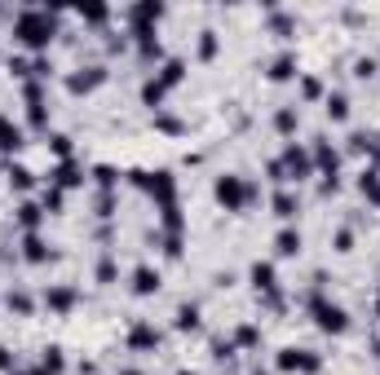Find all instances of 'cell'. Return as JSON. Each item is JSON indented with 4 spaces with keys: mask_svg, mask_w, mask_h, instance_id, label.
Here are the masks:
<instances>
[{
    "mask_svg": "<svg viewBox=\"0 0 380 375\" xmlns=\"http://www.w3.org/2000/svg\"><path fill=\"white\" fill-rule=\"evenodd\" d=\"M40 221H44V208H40L36 199H23V203H18V225H23L27 234H36Z\"/></svg>",
    "mask_w": 380,
    "mask_h": 375,
    "instance_id": "cell-18",
    "label": "cell"
},
{
    "mask_svg": "<svg viewBox=\"0 0 380 375\" xmlns=\"http://www.w3.org/2000/svg\"><path fill=\"white\" fill-rule=\"evenodd\" d=\"M376 314H380V296H376Z\"/></svg>",
    "mask_w": 380,
    "mask_h": 375,
    "instance_id": "cell-52",
    "label": "cell"
},
{
    "mask_svg": "<svg viewBox=\"0 0 380 375\" xmlns=\"http://www.w3.org/2000/svg\"><path fill=\"white\" fill-rule=\"evenodd\" d=\"M128 349H133V353H155L159 349L155 322H133V327H128Z\"/></svg>",
    "mask_w": 380,
    "mask_h": 375,
    "instance_id": "cell-8",
    "label": "cell"
},
{
    "mask_svg": "<svg viewBox=\"0 0 380 375\" xmlns=\"http://www.w3.org/2000/svg\"><path fill=\"white\" fill-rule=\"evenodd\" d=\"M358 190H362V199H367L372 208H380V172L376 168H367V172L358 177Z\"/></svg>",
    "mask_w": 380,
    "mask_h": 375,
    "instance_id": "cell-22",
    "label": "cell"
},
{
    "mask_svg": "<svg viewBox=\"0 0 380 375\" xmlns=\"http://www.w3.org/2000/svg\"><path fill=\"white\" fill-rule=\"evenodd\" d=\"M13 375H40V371H13Z\"/></svg>",
    "mask_w": 380,
    "mask_h": 375,
    "instance_id": "cell-49",
    "label": "cell"
},
{
    "mask_svg": "<svg viewBox=\"0 0 380 375\" xmlns=\"http://www.w3.org/2000/svg\"><path fill=\"white\" fill-rule=\"evenodd\" d=\"M270 208H274V217H278V221H296V212H301V199H296L292 190H274Z\"/></svg>",
    "mask_w": 380,
    "mask_h": 375,
    "instance_id": "cell-15",
    "label": "cell"
},
{
    "mask_svg": "<svg viewBox=\"0 0 380 375\" xmlns=\"http://www.w3.org/2000/svg\"><path fill=\"white\" fill-rule=\"evenodd\" d=\"M93 177H97V186H102V190H115V182H120V172H115L111 164H97Z\"/></svg>",
    "mask_w": 380,
    "mask_h": 375,
    "instance_id": "cell-31",
    "label": "cell"
},
{
    "mask_svg": "<svg viewBox=\"0 0 380 375\" xmlns=\"http://www.w3.org/2000/svg\"><path fill=\"white\" fill-rule=\"evenodd\" d=\"M274 367L283 371V375H319L323 371V357L314 353V349H283Z\"/></svg>",
    "mask_w": 380,
    "mask_h": 375,
    "instance_id": "cell-5",
    "label": "cell"
},
{
    "mask_svg": "<svg viewBox=\"0 0 380 375\" xmlns=\"http://www.w3.org/2000/svg\"><path fill=\"white\" fill-rule=\"evenodd\" d=\"M102 80H106V71H102V67H85V71H75V75L67 80V89L80 97V93H93L97 84H102Z\"/></svg>",
    "mask_w": 380,
    "mask_h": 375,
    "instance_id": "cell-9",
    "label": "cell"
},
{
    "mask_svg": "<svg viewBox=\"0 0 380 375\" xmlns=\"http://www.w3.org/2000/svg\"><path fill=\"white\" fill-rule=\"evenodd\" d=\"M181 80H186V62H181V58H168V62L159 67V84H164V89H177Z\"/></svg>",
    "mask_w": 380,
    "mask_h": 375,
    "instance_id": "cell-21",
    "label": "cell"
},
{
    "mask_svg": "<svg viewBox=\"0 0 380 375\" xmlns=\"http://www.w3.org/2000/svg\"><path fill=\"white\" fill-rule=\"evenodd\" d=\"M278 168H283V182H305V177L314 172V159H309L305 146L288 141V146H283V155H278Z\"/></svg>",
    "mask_w": 380,
    "mask_h": 375,
    "instance_id": "cell-6",
    "label": "cell"
},
{
    "mask_svg": "<svg viewBox=\"0 0 380 375\" xmlns=\"http://www.w3.org/2000/svg\"><path fill=\"white\" fill-rule=\"evenodd\" d=\"M75 300H80V291H75V287H49V291H44V305L54 309V314H67Z\"/></svg>",
    "mask_w": 380,
    "mask_h": 375,
    "instance_id": "cell-17",
    "label": "cell"
},
{
    "mask_svg": "<svg viewBox=\"0 0 380 375\" xmlns=\"http://www.w3.org/2000/svg\"><path fill=\"white\" fill-rule=\"evenodd\" d=\"M261 345V327H252V322H243V327L235 331V349H257Z\"/></svg>",
    "mask_w": 380,
    "mask_h": 375,
    "instance_id": "cell-29",
    "label": "cell"
},
{
    "mask_svg": "<svg viewBox=\"0 0 380 375\" xmlns=\"http://www.w3.org/2000/svg\"><path fill=\"white\" fill-rule=\"evenodd\" d=\"M247 279H252V287H257V291H266V296H274V287H278V279H274V265H270V260H257V265L247 269Z\"/></svg>",
    "mask_w": 380,
    "mask_h": 375,
    "instance_id": "cell-14",
    "label": "cell"
},
{
    "mask_svg": "<svg viewBox=\"0 0 380 375\" xmlns=\"http://www.w3.org/2000/svg\"><path fill=\"white\" fill-rule=\"evenodd\" d=\"M128 177H133V186H137V190H146L159 208H164V203H177V182H173V172H168V168H155V172L133 168Z\"/></svg>",
    "mask_w": 380,
    "mask_h": 375,
    "instance_id": "cell-3",
    "label": "cell"
},
{
    "mask_svg": "<svg viewBox=\"0 0 380 375\" xmlns=\"http://www.w3.org/2000/svg\"><path fill=\"white\" fill-rule=\"evenodd\" d=\"M200 58H217V31H200Z\"/></svg>",
    "mask_w": 380,
    "mask_h": 375,
    "instance_id": "cell-35",
    "label": "cell"
},
{
    "mask_svg": "<svg viewBox=\"0 0 380 375\" xmlns=\"http://www.w3.org/2000/svg\"><path fill=\"white\" fill-rule=\"evenodd\" d=\"M23 128L18 124H13L9 115H0V151H5V155H13V151H23Z\"/></svg>",
    "mask_w": 380,
    "mask_h": 375,
    "instance_id": "cell-16",
    "label": "cell"
},
{
    "mask_svg": "<svg viewBox=\"0 0 380 375\" xmlns=\"http://www.w3.org/2000/svg\"><path fill=\"white\" fill-rule=\"evenodd\" d=\"M97 283H115V260L111 256L97 260Z\"/></svg>",
    "mask_w": 380,
    "mask_h": 375,
    "instance_id": "cell-41",
    "label": "cell"
},
{
    "mask_svg": "<svg viewBox=\"0 0 380 375\" xmlns=\"http://www.w3.org/2000/svg\"><path fill=\"white\" fill-rule=\"evenodd\" d=\"M292 75H296V58L292 53H278L270 62V80H274V84H283V80H292Z\"/></svg>",
    "mask_w": 380,
    "mask_h": 375,
    "instance_id": "cell-24",
    "label": "cell"
},
{
    "mask_svg": "<svg viewBox=\"0 0 380 375\" xmlns=\"http://www.w3.org/2000/svg\"><path fill=\"white\" fill-rule=\"evenodd\" d=\"M159 221H164V234H181V230H186V221H181V208H177V203H164V208H159Z\"/></svg>",
    "mask_w": 380,
    "mask_h": 375,
    "instance_id": "cell-25",
    "label": "cell"
},
{
    "mask_svg": "<svg viewBox=\"0 0 380 375\" xmlns=\"http://www.w3.org/2000/svg\"><path fill=\"white\" fill-rule=\"evenodd\" d=\"M301 97H305V102H319V97H323V84H319L314 75H305V80H301Z\"/></svg>",
    "mask_w": 380,
    "mask_h": 375,
    "instance_id": "cell-37",
    "label": "cell"
},
{
    "mask_svg": "<svg viewBox=\"0 0 380 375\" xmlns=\"http://www.w3.org/2000/svg\"><path fill=\"white\" fill-rule=\"evenodd\" d=\"M62 367H67V357H62V349H44L40 353V375H62Z\"/></svg>",
    "mask_w": 380,
    "mask_h": 375,
    "instance_id": "cell-27",
    "label": "cell"
},
{
    "mask_svg": "<svg viewBox=\"0 0 380 375\" xmlns=\"http://www.w3.org/2000/svg\"><path fill=\"white\" fill-rule=\"evenodd\" d=\"M155 128H164V133H181V120H177V115H164V110H159V115H155Z\"/></svg>",
    "mask_w": 380,
    "mask_h": 375,
    "instance_id": "cell-43",
    "label": "cell"
},
{
    "mask_svg": "<svg viewBox=\"0 0 380 375\" xmlns=\"http://www.w3.org/2000/svg\"><path fill=\"white\" fill-rule=\"evenodd\" d=\"M5 305L13 309V314H23V318L31 314V296H27V291H9V296H5Z\"/></svg>",
    "mask_w": 380,
    "mask_h": 375,
    "instance_id": "cell-30",
    "label": "cell"
},
{
    "mask_svg": "<svg viewBox=\"0 0 380 375\" xmlns=\"http://www.w3.org/2000/svg\"><path fill=\"white\" fill-rule=\"evenodd\" d=\"M0 371H18V362H13L9 349H0Z\"/></svg>",
    "mask_w": 380,
    "mask_h": 375,
    "instance_id": "cell-47",
    "label": "cell"
},
{
    "mask_svg": "<svg viewBox=\"0 0 380 375\" xmlns=\"http://www.w3.org/2000/svg\"><path fill=\"white\" fill-rule=\"evenodd\" d=\"M159 269H151V265H137L133 269V296H155V291H159Z\"/></svg>",
    "mask_w": 380,
    "mask_h": 375,
    "instance_id": "cell-12",
    "label": "cell"
},
{
    "mask_svg": "<svg viewBox=\"0 0 380 375\" xmlns=\"http://www.w3.org/2000/svg\"><path fill=\"white\" fill-rule=\"evenodd\" d=\"M309 314H314V322H319V331H327V336H345V331H350V314H345L341 305L327 300L323 287L309 296Z\"/></svg>",
    "mask_w": 380,
    "mask_h": 375,
    "instance_id": "cell-4",
    "label": "cell"
},
{
    "mask_svg": "<svg viewBox=\"0 0 380 375\" xmlns=\"http://www.w3.org/2000/svg\"><path fill=\"white\" fill-rule=\"evenodd\" d=\"M323 110H327V120H332V124L350 120V97H345V93H327L323 97Z\"/></svg>",
    "mask_w": 380,
    "mask_h": 375,
    "instance_id": "cell-19",
    "label": "cell"
},
{
    "mask_svg": "<svg viewBox=\"0 0 380 375\" xmlns=\"http://www.w3.org/2000/svg\"><path fill=\"white\" fill-rule=\"evenodd\" d=\"M270 27H274V36H292V18H283L274 5H270Z\"/></svg>",
    "mask_w": 380,
    "mask_h": 375,
    "instance_id": "cell-36",
    "label": "cell"
},
{
    "mask_svg": "<svg viewBox=\"0 0 380 375\" xmlns=\"http://www.w3.org/2000/svg\"><path fill=\"white\" fill-rule=\"evenodd\" d=\"M274 128H278V137H292L296 128H301V110H296V106H283V110L274 115Z\"/></svg>",
    "mask_w": 380,
    "mask_h": 375,
    "instance_id": "cell-23",
    "label": "cell"
},
{
    "mask_svg": "<svg viewBox=\"0 0 380 375\" xmlns=\"http://www.w3.org/2000/svg\"><path fill=\"white\" fill-rule=\"evenodd\" d=\"M354 248V230H336V252H350Z\"/></svg>",
    "mask_w": 380,
    "mask_h": 375,
    "instance_id": "cell-46",
    "label": "cell"
},
{
    "mask_svg": "<svg viewBox=\"0 0 380 375\" xmlns=\"http://www.w3.org/2000/svg\"><path fill=\"white\" fill-rule=\"evenodd\" d=\"M58 36V9H23L13 18V40L27 49H49V40Z\"/></svg>",
    "mask_w": 380,
    "mask_h": 375,
    "instance_id": "cell-1",
    "label": "cell"
},
{
    "mask_svg": "<svg viewBox=\"0 0 380 375\" xmlns=\"http://www.w3.org/2000/svg\"><path fill=\"white\" fill-rule=\"evenodd\" d=\"M212 357H217V362H230V357H235V340H212Z\"/></svg>",
    "mask_w": 380,
    "mask_h": 375,
    "instance_id": "cell-38",
    "label": "cell"
},
{
    "mask_svg": "<svg viewBox=\"0 0 380 375\" xmlns=\"http://www.w3.org/2000/svg\"><path fill=\"white\" fill-rule=\"evenodd\" d=\"M354 75H358V80H372V75H376V58H358V62H354Z\"/></svg>",
    "mask_w": 380,
    "mask_h": 375,
    "instance_id": "cell-42",
    "label": "cell"
},
{
    "mask_svg": "<svg viewBox=\"0 0 380 375\" xmlns=\"http://www.w3.org/2000/svg\"><path fill=\"white\" fill-rule=\"evenodd\" d=\"M49 151L67 159V155H71V137H62V133H54V137H49Z\"/></svg>",
    "mask_w": 380,
    "mask_h": 375,
    "instance_id": "cell-40",
    "label": "cell"
},
{
    "mask_svg": "<svg viewBox=\"0 0 380 375\" xmlns=\"http://www.w3.org/2000/svg\"><path fill=\"white\" fill-rule=\"evenodd\" d=\"M80 18H85V23H106L111 9L106 5H80Z\"/></svg>",
    "mask_w": 380,
    "mask_h": 375,
    "instance_id": "cell-34",
    "label": "cell"
},
{
    "mask_svg": "<svg viewBox=\"0 0 380 375\" xmlns=\"http://www.w3.org/2000/svg\"><path fill=\"white\" fill-rule=\"evenodd\" d=\"M49 71H54V67H49V58H36V62H31V80H49Z\"/></svg>",
    "mask_w": 380,
    "mask_h": 375,
    "instance_id": "cell-45",
    "label": "cell"
},
{
    "mask_svg": "<svg viewBox=\"0 0 380 375\" xmlns=\"http://www.w3.org/2000/svg\"><path fill=\"white\" fill-rule=\"evenodd\" d=\"M372 349H376V357H380V340H376V345H372Z\"/></svg>",
    "mask_w": 380,
    "mask_h": 375,
    "instance_id": "cell-50",
    "label": "cell"
},
{
    "mask_svg": "<svg viewBox=\"0 0 380 375\" xmlns=\"http://www.w3.org/2000/svg\"><path fill=\"white\" fill-rule=\"evenodd\" d=\"M274 252L283 256V260L288 256H301V230H296V225H283V230L274 234Z\"/></svg>",
    "mask_w": 380,
    "mask_h": 375,
    "instance_id": "cell-13",
    "label": "cell"
},
{
    "mask_svg": "<svg viewBox=\"0 0 380 375\" xmlns=\"http://www.w3.org/2000/svg\"><path fill=\"white\" fill-rule=\"evenodd\" d=\"M62 203H67V199H62L58 186H49V190L40 194V208H44V212H62Z\"/></svg>",
    "mask_w": 380,
    "mask_h": 375,
    "instance_id": "cell-33",
    "label": "cell"
},
{
    "mask_svg": "<svg viewBox=\"0 0 380 375\" xmlns=\"http://www.w3.org/2000/svg\"><path fill=\"white\" fill-rule=\"evenodd\" d=\"M164 93H168V89H164L159 80H146V84H142V106H151L155 115H159V106H164Z\"/></svg>",
    "mask_w": 380,
    "mask_h": 375,
    "instance_id": "cell-26",
    "label": "cell"
},
{
    "mask_svg": "<svg viewBox=\"0 0 380 375\" xmlns=\"http://www.w3.org/2000/svg\"><path fill=\"white\" fill-rule=\"evenodd\" d=\"M177 375H195V371H177Z\"/></svg>",
    "mask_w": 380,
    "mask_h": 375,
    "instance_id": "cell-51",
    "label": "cell"
},
{
    "mask_svg": "<svg viewBox=\"0 0 380 375\" xmlns=\"http://www.w3.org/2000/svg\"><path fill=\"white\" fill-rule=\"evenodd\" d=\"M54 186H58V190H75V186H85V172H80L75 159H62V164L54 168Z\"/></svg>",
    "mask_w": 380,
    "mask_h": 375,
    "instance_id": "cell-10",
    "label": "cell"
},
{
    "mask_svg": "<svg viewBox=\"0 0 380 375\" xmlns=\"http://www.w3.org/2000/svg\"><path fill=\"white\" fill-rule=\"evenodd\" d=\"M9 186L13 190H18V194H31V190H36V172H31V168H23V164H9Z\"/></svg>",
    "mask_w": 380,
    "mask_h": 375,
    "instance_id": "cell-20",
    "label": "cell"
},
{
    "mask_svg": "<svg viewBox=\"0 0 380 375\" xmlns=\"http://www.w3.org/2000/svg\"><path fill=\"white\" fill-rule=\"evenodd\" d=\"M120 375H142V371H133V367H128V371H120Z\"/></svg>",
    "mask_w": 380,
    "mask_h": 375,
    "instance_id": "cell-48",
    "label": "cell"
},
{
    "mask_svg": "<svg viewBox=\"0 0 380 375\" xmlns=\"http://www.w3.org/2000/svg\"><path fill=\"white\" fill-rule=\"evenodd\" d=\"M212 194H217V203H221L226 212H243L247 203L257 199V186H252V182H243V177H235V172H226V177H217Z\"/></svg>",
    "mask_w": 380,
    "mask_h": 375,
    "instance_id": "cell-2",
    "label": "cell"
},
{
    "mask_svg": "<svg viewBox=\"0 0 380 375\" xmlns=\"http://www.w3.org/2000/svg\"><path fill=\"white\" fill-rule=\"evenodd\" d=\"M177 331H200V305H181L177 309Z\"/></svg>",
    "mask_w": 380,
    "mask_h": 375,
    "instance_id": "cell-28",
    "label": "cell"
},
{
    "mask_svg": "<svg viewBox=\"0 0 380 375\" xmlns=\"http://www.w3.org/2000/svg\"><path fill=\"white\" fill-rule=\"evenodd\" d=\"M23 260H27V265H49L54 252H49V243H44L40 234H27V239H23Z\"/></svg>",
    "mask_w": 380,
    "mask_h": 375,
    "instance_id": "cell-11",
    "label": "cell"
},
{
    "mask_svg": "<svg viewBox=\"0 0 380 375\" xmlns=\"http://www.w3.org/2000/svg\"><path fill=\"white\" fill-rule=\"evenodd\" d=\"M252 375H266V371H252Z\"/></svg>",
    "mask_w": 380,
    "mask_h": 375,
    "instance_id": "cell-53",
    "label": "cell"
},
{
    "mask_svg": "<svg viewBox=\"0 0 380 375\" xmlns=\"http://www.w3.org/2000/svg\"><path fill=\"white\" fill-rule=\"evenodd\" d=\"M97 217H115V190L97 194Z\"/></svg>",
    "mask_w": 380,
    "mask_h": 375,
    "instance_id": "cell-39",
    "label": "cell"
},
{
    "mask_svg": "<svg viewBox=\"0 0 380 375\" xmlns=\"http://www.w3.org/2000/svg\"><path fill=\"white\" fill-rule=\"evenodd\" d=\"M159 243H164V256H173V260L181 256V234H164Z\"/></svg>",
    "mask_w": 380,
    "mask_h": 375,
    "instance_id": "cell-44",
    "label": "cell"
},
{
    "mask_svg": "<svg viewBox=\"0 0 380 375\" xmlns=\"http://www.w3.org/2000/svg\"><path fill=\"white\" fill-rule=\"evenodd\" d=\"M137 53H142V62H155V58L164 53V49H159V40H155V36H142V40H137Z\"/></svg>",
    "mask_w": 380,
    "mask_h": 375,
    "instance_id": "cell-32",
    "label": "cell"
},
{
    "mask_svg": "<svg viewBox=\"0 0 380 375\" xmlns=\"http://www.w3.org/2000/svg\"><path fill=\"white\" fill-rule=\"evenodd\" d=\"M164 18V5H155V0H146V5H133L128 9V27H133V36H155V23Z\"/></svg>",
    "mask_w": 380,
    "mask_h": 375,
    "instance_id": "cell-7",
    "label": "cell"
}]
</instances>
